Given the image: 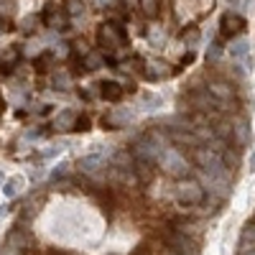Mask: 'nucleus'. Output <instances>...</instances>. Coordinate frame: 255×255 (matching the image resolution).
Listing matches in <instances>:
<instances>
[{
  "label": "nucleus",
  "mask_w": 255,
  "mask_h": 255,
  "mask_svg": "<svg viewBox=\"0 0 255 255\" xmlns=\"http://www.w3.org/2000/svg\"><path fill=\"white\" fill-rule=\"evenodd\" d=\"M194 163L202 168V174H212V176H222L227 174V163L222 158L220 151H215V148L209 145H199L194 151Z\"/></svg>",
  "instance_id": "f257e3e1"
},
{
  "label": "nucleus",
  "mask_w": 255,
  "mask_h": 255,
  "mask_svg": "<svg viewBox=\"0 0 255 255\" xmlns=\"http://www.w3.org/2000/svg\"><path fill=\"white\" fill-rule=\"evenodd\" d=\"M145 74H148V79H163L168 74V67L163 61H151V64H148V69H145Z\"/></svg>",
  "instance_id": "6ab92c4d"
},
{
  "label": "nucleus",
  "mask_w": 255,
  "mask_h": 255,
  "mask_svg": "<svg viewBox=\"0 0 255 255\" xmlns=\"http://www.w3.org/2000/svg\"><path fill=\"white\" fill-rule=\"evenodd\" d=\"M64 84H69V74L59 72V74L54 77V87H56V90H64Z\"/></svg>",
  "instance_id": "b1692460"
},
{
  "label": "nucleus",
  "mask_w": 255,
  "mask_h": 255,
  "mask_svg": "<svg viewBox=\"0 0 255 255\" xmlns=\"http://www.w3.org/2000/svg\"><path fill=\"white\" fill-rule=\"evenodd\" d=\"M100 95L105 97V100H110V102H118L120 97H123V87L118 82H102L100 84Z\"/></svg>",
  "instance_id": "ddd939ff"
},
{
  "label": "nucleus",
  "mask_w": 255,
  "mask_h": 255,
  "mask_svg": "<svg viewBox=\"0 0 255 255\" xmlns=\"http://www.w3.org/2000/svg\"><path fill=\"white\" fill-rule=\"evenodd\" d=\"M69 13L72 15H79L82 13V3H79V0H72V3H69Z\"/></svg>",
  "instance_id": "bb28decb"
},
{
  "label": "nucleus",
  "mask_w": 255,
  "mask_h": 255,
  "mask_svg": "<svg viewBox=\"0 0 255 255\" xmlns=\"http://www.w3.org/2000/svg\"><path fill=\"white\" fill-rule=\"evenodd\" d=\"M199 38H202V33H199V28H194V26H189V28L181 31V44H184V46H197Z\"/></svg>",
  "instance_id": "aec40b11"
},
{
  "label": "nucleus",
  "mask_w": 255,
  "mask_h": 255,
  "mask_svg": "<svg viewBox=\"0 0 255 255\" xmlns=\"http://www.w3.org/2000/svg\"><path fill=\"white\" fill-rule=\"evenodd\" d=\"M97 41L105 49H123L128 36H125L123 26H118V23H102L100 31H97Z\"/></svg>",
  "instance_id": "39448f33"
},
{
  "label": "nucleus",
  "mask_w": 255,
  "mask_h": 255,
  "mask_svg": "<svg viewBox=\"0 0 255 255\" xmlns=\"http://www.w3.org/2000/svg\"><path fill=\"white\" fill-rule=\"evenodd\" d=\"M23 184H26V179H23V176H13V179H8V181H5V186H3L5 197H8V199H13V197L18 194V191H20V186H23Z\"/></svg>",
  "instance_id": "412c9836"
},
{
  "label": "nucleus",
  "mask_w": 255,
  "mask_h": 255,
  "mask_svg": "<svg viewBox=\"0 0 255 255\" xmlns=\"http://www.w3.org/2000/svg\"><path fill=\"white\" fill-rule=\"evenodd\" d=\"M245 18L240 15V13H235V10H227L225 15H222V20H220V33H222V38H230V41H235L243 31H245Z\"/></svg>",
  "instance_id": "423d86ee"
},
{
  "label": "nucleus",
  "mask_w": 255,
  "mask_h": 255,
  "mask_svg": "<svg viewBox=\"0 0 255 255\" xmlns=\"http://www.w3.org/2000/svg\"><path fill=\"white\" fill-rule=\"evenodd\" d=\"M171 243H174V248H179V250H176L179 255H199L197 243H194V240H189L186 235H181V232L171 238Z\"/></svg>",
  "instance_id": "9d476101"
},
{
  "label": "nucleus",
  "mask_w": 255,
  "mask_h": 255,
  "mask_svg": "<svg viewBox=\"0 0 255 255\" xmlns=\"http://www.w3.org/2000/svg\"><path fill=\"white\" fill-rule=\"evenodd\" d=\"M0 33H3V23H0Z\"/></svg>",
  "instance_id": "7c9ffc66"
},
{
  "label": "nucleus",
  "mask_w": 255,
  "mask_h": 255,
  "mask_svg": "<svg viewBox=\"0 0 255 255\" xmlns=\"http://www.w3.org/2000/svg\"><path fill=\"white\" fill-rule=\"evenodd\" d=\"M140 3V10L148 15V18H156L158 10H161V0H138Z\"/></svg>",
  "instance_id": "4be33fe9"
},
{
  "label": "nucleus",
  "mask_w": 255,
  "mask_h": 255,
  "mask_svg": "<svg viewBox=\"0 0 255 255\" xmlns=\"http://www.w3.org/2000/svg\"><path fill=\"white\" fill-rule=\"evenodd\" d=\"M230 56L235 61H245L250 56V41L238 38V41H230Z\"/></svg>",
  "instance_id": "9b49d317"
},
{
  "label": "nucleus",
  "mask_w": 255,
  "mask_h": 255,
  "mask_svg": "<svg viewBox=\"0 0 255 255\" xmlns=\"http://www.w3.org/2000/svg\"><path fill=\"white\" fill-rule=\"evenodd\" d=\"M240 255H255V227H248V232L240 240Z\"/></svg>",
  "instance_id": "dca6fc26"
},
{
  "label": "nucleus",
  "mask_w": 255,
  "mask_h": 255,
  "mask_svg": "<svg viewBox=\"0 0 255 255\" xmlns=\"http://www.w3.org/2000/svg\"><path fill=\"white\" fill-rule=\"evenodd\" d=\"M84 64H87L90 69H100V67H102V56L95 54V51H87V56H84Z\"/></svg>",
  "instance_id": "5701e85b"
},
{
  "label": "nucleus",
  "mask_w": 255,
  "mask_h": 255,
  "mask_svg": "<svg viewBox=\"0 0 255 255\" xmlns=\"http://www.w3.org/2000/svg\"><path fill=\"white\" fill-rule=\"evenodd\" d=\"M36 20H38L36 15H28V18L23 20V31H33V26H36Z\"/></svg>",
  "instance_id": "a878e982"
},
{
  "label": "nucleus",
  "mask_w": 255,
  "mask_h": 255,
  "mask_svg": "<svg viewBox=\"0 0 255 255\" xmlns=\"http://www.w3.org/2000/svg\"><path fill=\"white\" fill-rule=\"evenodd\" d=\"M161 153H163V143H161L158 135H145L133 145V156L140 163H153V161L161 158Z\"/></svg>",
  "instance_id": "7ed1b4c3"
},
{
  "label": "nucleus",
  "mask_w": 255,
  "mask_h": 255,
  "mask_svg": "<svg viewBox=\"0 0 255 255\" xmlns=\"http://www.w3.org/2000/svg\"><path fill=\"white\" fill-rule=\"evenodd\" d=\"M128 120H133V115L123 113V110H113L110 115H105V125H108V128H123Z\"/></svg>",
  "instance_id": "2eb2a0df"
},
{
  "label": "nucleus",
  "mask_w": 255,
  "mask_h": 255,
  "mask_svg": "<svg viewBox=\"0 0 255 255\" xmlns=\"http://www.w3.org/2000/svg\"><path fill=\"white\" fill-rule=\"evenodd\" d=\"M67 168H69L67 163H59V166H56V171H54L51 176H54V179H59V176H64V171H67Z\"/></svg>",
  "instance_id": "c85d7f7f"
},
{
  "label": "nucleus",
  "mask_w": 255,
  "mask_h": 255,
  "mask_svg": "<svg viewBox=\"0 0 255 255\" xmlns=\"http://www.w3.org/2000/svg\"><path fill=\"white\" fill-rule=\"evenodd\" d=\"M207 92L220 102V108H222V110H227V105H230L232 95H235V90H232L227 82H212L209 87H207Z\"/></svg>",
  "instance_id": "0eeeda50"
},
{
  "label": "nucleus",
  "mask_w": 255,
  "mask_h": 255,
  "mask_svg": "<svg viewBox=\"0 0 255 255\" xmlns=\"http://www.w3.org/2000/svg\"><path fill=\"white\" fill-rule=\"evenodd\" d=\"M227 3H230V5H238V3H240V0H227Z\"/></svg>",
  "instance_id": "c756f323"
},
{
  "label": "nucleus",
  "mask_w": 255,
  "mask_h": 255,
  "mask_svg": "<svg viewBox=\"0 0 255 255\" xmlns=\"http://www.w3.org/2000/svg\"><path fill=\"white\" fill-rule=\"evenodd\" d=\"M171 140L179 143V145H191V148H199L202 145L199 135L191 130V128H176V130H171Z\"/></svg>",
  "instance_id": "6e6552de"
},
{
  "label": "nucleus",
  "mask_w": 255,
  "mask_h": 255,
  "mask_svg": "<svg viewBox=\"0 0 255 255\" xmlns=\"http://www.w3.org/2000/svg\"><path fill=\"white\" fill-rule=\"evenodd\" d=\"M77 125V113L74 110H61L54 120H51V128L54 130H69V128Z\"/></svg>",
  "instance_id": "1a4fd4ad"
},
{
  "label": "nucleus",
  "mask_w": 255,
  "mask_h": 255,
  "mask_svg": "<svg viewBox=\"0 0 255 255\" xmlns=\"http://www.w3.org/2000/svg\"><path fill=\"white\" fill-rule=\"evenodd\" d=\"M232 135H235V143L240 148H245L250 143V128H248V123L245 120H238L235 125H232Z\"/></svg>",
  "instance_id": "f8f14e48"
},
{
  "label": "nucleus",
  "mask_w": 255,
  "mask_h": 255,
  "mask_svg": "<svg viewBox=\"0 0 255 255\" xmlns=\"http://www.w3.org/2000/svg\"><path fill=\"white\" fill-rule=\"evenodd\" d=\"M18 56H20V51H18L15 46H8L3 54H0V67H3V69H13L15 61H18Z\"/></svg>",
  "instance_id": "a211bd4d"
},
{
  "label": "nucleus",
  "mask_w": 255,
  "mask_h": 255,
  "mask_svg": "<svg viewBox=\"0 0 255 255\" xmlns=\"http://www.w3.org/2000/svg\"><path fill=\"white\" fill-rule=\"evenodd\" d=\"M97 5L100 8H115V5H120V0H97Z\"/></svg>",
  "instance_id": "cd10ccee"
},
{
  "label": "nucleus",
  "mask_w": 255,
  "mask_h": 255,
  "mask_svg": "<svg viewBox=\"0 0 255 255\" xmlns=\"http://www.w3.org/2000/svg\"><path fill=\"white\" fill-rule=\"evenodd\" d=\"M158 161L163 163V171L166 174H171L176 179H186L189 176V161L179 151H174V148H163V153H161Z\"/></svg>",
  "instance_id": "20e7f679"
},
{
  "label": "nucleus",
  "mask_w": 255,
  "mask_h": 255,
  "mask_svg": "<svg viewBox=\"0 0 255 255\" xmlns=\"http://www.w3.org/2000/svg\"><path fill=\"white\" fill-rule=\"evenodd\" d=\"M44 18H46V26H51V28H56V31L67 26V13L59 10V8H49V13H46Z\"/></svg>",
  "instance_id": "4468645a"
},
{
  "label": "nucleus",
  "mask_w": 255,
  "mask_h": 255,
  "mask_svg": "<svg viewBox=\"0 0 255 255\" xmlns=\"http://www.w3.org/2000/svg\"><path fill=\"white\" fill-rule=\"evenodd\" d=\"M204 194H207V189L197 179H189L186 176V179H179V184H176V199L181 204H189V207L202 204L204 202Z\"/></svg>",
  "instance_id": "f03ea898"
},
{
  "label": "nucleus",
  "mask_w": 255,
  "mask_h": 255,
  "mask_svg": "<svg viewBox=\"0 0 255 255\" xmlns=\"http://www.w3.org/2000/svg\"><path fill=\"white\" fill-rule=\"evenodd\" d=\"M105 163V158L102 156H87V158H82L77 166H79V171H84V174H92V171H97V168Z\"/></svg>",
  "instance_id": "f3484780"
},
{
  "label": "nucleus",
  "mask_w": 255,
  "mask_h": 255,
  "mask_svg": "<svg viewBox=\"0 0 255 255\" xmlns=\"http://www.w3.org/2000/svg\"><path fill=\"white\" fill-rule=\"evenodd\" d=\"M220 54H222V46H220V41H215V44H212V49L207 51V59H209V61H215Z\"/></svg>",
  "instance_id": "393cba45"
}]
</instances>
